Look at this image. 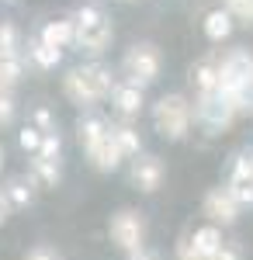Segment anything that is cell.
<instances>
[{
  "label": "cell",
  "mask_w": 253,
  "mask_h": 260,
  "mask_svg": "<svg viewBox=\"0 0 253 260\" xmlns=\"http://www.w3.org/2000/svg\"><path fill=\"white\" fill-rule=\"evenodd\" d=\"M205 215L212 219V225H233L236 219H239V205H236V198L229 194V187H215L212 194L205 198Z\"/></svg>",
  "instance_id": "52a82bcc"
},
{
  "label": "cell",
  "mask_w": 253,
  "mask_h": 260,
  "mask_svg": "<svg viewBox=\"0 0 253 260\" xmlns=\"http://www.w3.org/2000/svg\"><path fill=\"white\" fill-rule=\"evenodd\" d=\"M177 257H180V260H205V257H201V253H198V250H195V246H191L187 240L177 246Z\"/></svg>",
  "instance_id": "f1b7e54d"
},
{
  "label": "cell",
  "mask_w": 253,
  "mask_h": 260,
  "mask_svg": "<svg viewBox=\"0 0 253 260\" xmlns=\"http://www.w3.org/2000/svg\"><path fill=\"white\" fill-rule=\"evenodd\" d=\"M28 56H31V62L35 66H42V70H52V66H59V59H62V52L59 49H52V45H45V42H28Z\"/></svg>",
  "instance_id": "ac0fdd59"
},
{
  "label": "cell",
  "mask_w": 253,
  "mask_h": 260,
  "mask_svg": "<svg viewBox=\"0 0 253 260\" xmlns=\"http://www.w3.org/2000/svg\"><path fill=\"white\" fill-rule=\"evenodd\" d=\"M226 11L233 14V21H253V0H226Z\"/></svg>",
  "instance_id": "d4e9b609"
},
{
  "label": "cell",
  "mask_w": 253,
  "mask_h": 260,
  "mask_svg": "<svg viewBox=\"0 0 253 260\" xmlns=\"http://www.w3.org/2000/svg\"><path fill=\"white\" fill-rule=\"evenodd\" d=\"M39 42H45V45H52V49H66V45H73V21L70 18H59V21H49L45 28H42Z\"/></svg>",
  "instance_id": "7c38bea8"
},
{
  "label": "cell",
  "mask_w": 253,
  "mask_h": 260,
  "mask_svg": "<svg viewBox=\"0 0 253 260\" xmlns=\"http://www.w3.org/2000/svg\"><path fill=\"white\" fill-rule=\"evenodd\" d=\"M21 80V56H0V87L11 90Z\"/></svg>",
  "instance_id": "7402d4cb"
},
{
  "label": "cell",
  "mask_w": 253,
  "mask_h": 260,
  "mask_svg": "<svg viewBox=\"0 0 253 260\" xmlns=\"http://www.w3.org/2000/svg\"><path fill=\"white\" fill-rule=\"evenodd\" d=\"M125 77H129L125 83H132L139 90H146L149 83H156V77H160V49L149 45V42L132 45L129 56H125Z\"/></svg>",
  "instance_id": "277c9868"
},
{
  "label": "cell",
  "mask_w": 253,
  "mask_h": 260,
  "mask_svg": "<svg viewBox=\"0 0 253 260\" xmlns=\"http://www.w3.org/2000/svg\"><path fill=\"white\" fill-rule=\"evenodd\" d=\"M62 90H66V98L73 101V104H80V108H90V104H98V94H94V87H90V80L83 77V70H70L66 77H62Z\"/></svg>",
  "instance_id": "9c48e42d"
},
{
  "label": "cell",
  "mask_w": 253,
  "mask_h": 260,
  "mask_svg": "<svg viewBox=\"0 0 253 260\" xmlns=\"http://www.w3.org/2000/svg\"><path fill=\"white\" fill-rule=\"evenodd\" d=\"M142 236H146V222H142V215H139V212L121 208L118 215H111V240H115L125 253L142 250Z\"/></svg>",
  "instance_id": "5b68a950"
},
{
  "label": "cell",
  "mask_w": 253,
  "mask_h": 260,
  "mask_svg": "<svg viewBox=\"0 0 253 260\" xmlns=\"http://www.w3.org/2000/svg\"><path fill=\"white\" fill-rule=\"evenodd\" d=\"M212 260H239V246H229V243H222L218 246V253Z\"/></svg>",
  "instance_id": "f546056e"
},
{
  "label": "cell",
  "mask_w": 253,
  "mask_h": 260,
  "mask_svg": "<svg viewBox=\"0 0 253 260\" xmlns=\"http://www.w3.org/2000/svg\"><path fill=\"white\" fill-rule=\"evenodd\" d=\"M191 80H195V87L201 90V94H212L215 90V62L212 59H201L191 70Z\"/></svg>",
  "instance_id": "ffe728a7"
},
{
  "label": "cell",
  "mask_w": 253,
  "mask_h": 260,
  "mask_svg": "<svg viewBox=\"0 0 253 260\" xmlns=\"http://www.w3.org/2000/svg\"><path fill=\"white\" fill-rule=\"evenodd\" d=\"M18 142H21V149L24 153H39V142H42V132L35 128V125H24L18 132Z\"/></svg>",
  "instance_id": "484cf974"
},
{
  "label": "cell",
  "mask_w": 253,
  "mask_h": 260,
  "mask_svg": "<svg viewBox=\"0 0 253 260\" xmlns=\"http://www.w3.org/2000/svg\"><path fill=\"white\" fill-rule=\"evenodd\" d=\"M195 115H198V121H201L208 132H222V128H229V121L236 118V111L222 98H218L215 90H212V94H201Z\"/></svg>",
  "instance_id": "8992f818"
},
{
  "label": "cell",
  "mask_w": 253,
  "mask_h": 260,
  "mask_svg": "<svg viewBox=\"0 0 253 260\" xmlns=\"http://www.w3.org/2000/svg\"><path fill=\"white\" fill-rule=\"evenodd\" d=\"M4 198H7V205H18V208H24V205H31L35 191H31V184H28V180H11V184L4 187Z\"/></svg>",
  "instance_id": "d6986e66"
},
{
  "label": "cell",
  "mask_w": 253,
  "mask_h": 260,
  "mask_svg": "<svg viewBox=\"0 0 253 260\" xmlns=\"http://www.w3.org/2000/svg\"><path fill=\"white\" fill-rule=\"evenodd\" d=\"M11 118H14V98H11V90L0 87V125H7Z\"/></svg>",
  "instance_id": "83f0119b"
},
{
  "label": "cell",
  "mask_w": 253,
  "mask_h": 260,
  "mask_svg": "<svg viewBox=\"0 0 253 260\" xmlns=\"http://www.w3.org/2000/svg\"><path fill=\"white\" fill-rule=\"evenodd\" d=\"M80 70H83V77L90 80V87H94V94H98L101 101L115 90V73H111L104 62H90V66H80Z\"/></svg>",
  "instance_id": "5bb4252c"
},
{
  "label": "cell",
  "mask_w": 253,
  "mask_h": 260,
  "mask_svg": "<svg viewBox=\"0 0 253 260\" xmlns=\"http://www.w3.org/2000/svg\"><path fill=\"white\" fill-rule=\"evenodd\" d=\"M233 14L226 11V7H218V11H212L208 18H205V35L212 42H222V39H229L233 35Z\"/></svg>",
  "instance_id": "2e32d148"
},
{
  "label": "cell",
  "mask_w": 253,
  "mask_h": 260,
  "mask_svg": "<svg viewBox=\"0 0 253 260\" xmlns=\"http://www.w3.org/2000/svg\"><path fill=\"white\" fill-rule=\"evenodd\" d=\"M111 21L108 14L101 11V7H80L77 14H73V42L83 45V49H90V52H104V45L111 42Z\"/></svg>",
  "instance_id": "7a4b0ae2"
},
{
  "label": "cell",
  "mask_w": 253,
  "mask_h": 260,
  "mask_svg": "<svg viewBox=\"0 0 253 260\" xmlns=\"http://www.w3.org/2000/svg\"><path fill=\"white\" fill-rule=\"evenodd\" d=\"M215 94L236 115L253 108V56L246 49H233L222 62H215Z\"/></svg>",
  "instance_id": "6da1fadb"
},
{
  "label": "cell",
  "mask_w": 253,
  "mask_h": 260,
  "mask_svg": "<svg viewBox=\"0 0 253 260\" xmlns=\"http://www.w3.org/2000/svg\"><path fill=\"white\" fill-rule=\"evenodd\" d=\"M80 146L90 153V149H98L101 146V139L108 136V121L104 118H98V115H87V118H80Z\"/></svg>",
  "instance_id": "4fadbf2b"
},
{
  "label": "cell",
  "mask_w": 253,
  "mask_h": 260,
  "mask_svg": "<svg viewBox=\"0 0 253 260\" xmlns=\"http://www.w3.org/2000/svg\"><path fill=\"white\" fill-rule=\"evenodd\" d=\"M129 260H156L149 250H136V253H129Z\"/></svg>",
  "instance_id": "d6a6232c"
},
{
  "label": "cell",
  "mask_w": 253,
  "mask_h": 260,
  "mask_svg": "<svg viewBox=\"0 0 253 260\" xmlns=\"http://www.w3.org/2000/svg\"><path fill=\"white\" fill-rule=\"evenodd\" d=\"M0 56H21V39L14 24H0Z\"/></svg>",
  "instance_id": "603a6c76"
},
{
  "label": "cell",
  "mask_w": 253,
  "mask_h": 260,
  "mask_svg": "<svg viewBox=\"0 0 253 260\" xmlns=\"http://www.w3.org/2000/svg\"><path fill=\"white\" fill-rule=\"evenodd\" d=\"M160 180H163V163L156 160V156H139L132 163V184H136L139 191L153 194L156 187H160Z\"/></svg>",
  "instance_id": "ba28073f"
},
{
  "label": "cell",
  "mask_w": 253,
  "mask_h": 260,
  "mask_svg": "<svg viewBox=\"0 0 253 260\" xmlns=\"http://www.w3.org/2000/svg\"><path fill=\"white\" fill-rule=\"evenodd\" d=\"M59 153H62V142H59V136L56 132H49V136H42V142H39V160H49V163H59Z\"/></svg>",
  "instance_id": "cb8c5ba5"
},
{
  "label": "cell",
  "mask_w": 253,
  "mask_h": 260,
  "mask_svg": "<svg viewBox=\"0 0 253 260\" xmlns=\"http://www.w3.org/2000/svg\"><path fill=\"white\" fill-rule=\"evenodd\" d=\"M31 118H35V128H39L42 136L56 132V121H52V115H49V108H35V111H31Z\"/></svg>",
  "instance_id": "4316f807"
},
{
  "label": "cell",
  "mask_w": 253,
  "mask_h": 260,
  "mask_svg": "<svg viewBox=\"0 0 253 260\" xmlns=\"http://www.w3.org/2000/svg\"><path fill=\"white\" fill-rule=\"evenodd\" d=\"M87 156H90V160H94V167H98V170H104V174H111V170H118V167H121V160H125V156L118 153L115 139H111V125H108V136L101 139V146H98V149H90Z\"/></svg>",
  "instance_id": "8fae6325"
},
{
  "label": "cell",
  "mask_w": 253,
  "mask_h": 260,
  "mask_svg": "<svg viewBox=\"0 0 253 260\" xmlns=\"http://www.w3.org/2000/svg\"><path fill=\"white\" fill-rule=\"evenodd\" d=\"M7 212H11V205H7V198H4V191H0V225L7 222Z\"/></svg>",
  "instance_id": "1f68e13d"
},
{
  "label": "cell",
  "mask_w": 253,
  "mask_h": 260,
  "mask_svg": "<svg viewBox=\"0 0 253 260\" xmlns=\"http://www.w3.org/2000/svg\"><path fill=\"white\" fill-rule=\"evenodd\" d=\"M28 260H59V257L49 250V246H35V250L28 253Z\"/></svg>",
  "instance_id": "4dcf8cb0"
},
{
  "label": "cell",
  "mask_w": 253,
  "mask_h": 260,
  "mask_svg": "<svg viewBox=\"0 0 253 260\" xmlns=\"http://www.w3.org/2000/svg\"><path fill=\"white\" fill-rule=\"evenodd\" d=\"M31 177L39 180V184H45V187H56L59 184V163H49V160H31Z\"/></svg>",
  "instance_id": "44dd1931"
},
{
  "label": "cell",
  "mask_w": 253,
  "mask_h": 260,
  "mask_svg": "<svg viewBox=\"0 0 253 260\" xmlns=\"http://www.w3.org/2000/svg\"><path fill=\"white\" fill-rule=\"evenodd\" d=\"M187 243H191L205 260H212L215 253H218V246H222V233H218V225H201V229H195V236Z\"/></svg>",
  "instance_id": "9a60e30c"
},
{
  "label": "cell",
  "mask_w": 253,
  "mask_h": 260,
  "mask_svg": "<svg viewBox=\"0 0 253 260\" xmlns=\"http://www.w3.org/2000/svg\"><path fill=\"white\" fill-rule=\"evenodd\" d=\"M108 98L115 101V108H118L121 118H136L139 111H142V90L132 87V83H115V90H111Z\"/></svg>",
  "instance_id": "30bf717a"
},
{
  "label": "cell",
  "mask_w": 253,
  "mask_h": 260,
  "mask_svg": "<svg viewBox=\"0 0 253 260\" xmlns=\"http://www.w3.org/2000/svg\"><path fill=\"white\" fill-rule=\"evenodd\" d=\"M153 121H156V132L163 139H184L187 128H191V104L180 98V94H167V98L156 101L153 108Z\"/></svg>",
  "instance_id": "3957f363"
},
{
  "label": "cell",
  "mask_w": 253,
  "mask_h": 260,
  "mask_svg": "<svg viewBox=\"0 0 253 260\" xmlns=\"http://www.w3.org/2000/svg\"><path fill=\"white\" fill-rule=\"evenodd\" d=\"M0 167H4V146H0Z\"/></svg>",
  "instance_id": "836d02e7"
},
{
  "label": "cell",
  "mask_w": 253,
  "mask_h": 260,
  "mask_svg": "<svg viewBox=\"0 0 253 260\" xmlns=\"http://www.w3.org/2000/svg\"><path fill=\"white\" fill-rule=\"evenodd\" d=\"M111 139H115V146H118L121 156H139V149H142L139 132L132 128V125H111Z\"/></svg>",
  "instance_id": "e0dca14e"
}]
</instances>
